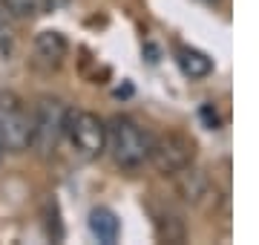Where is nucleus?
Instances as JSON below:
<instances>
[{
    "mask_svg": "<svg viewBox=\"0 0 259 245\" xmlns=\"http://www.w3.org/2000/svg\"><path fill=\"white\" fill-rule=\"evenodd\" d=\"M107 147H110L115 165L121 168H141L150 156V133L130 115H115L107 124Z\"/></svg>",
    "mask_w": 259,
    "mask_h": 245,
    "instance_id": "nucleus-1",
    "label": "nucleus"
},
{
    "mask_svg": "<svg viewBox=\"0 0 259 245\" xmlns=\"http://www.w3.org/2000/svg\"><path fill=\"white\" fill-rule=\"evenodd\" d=\"M64 136L83 159H98L107 150V124L90 110H66Z\"/></svg>",
    "mask_w": 259,
    "mask_h": 245,
    "instance_id": "nucleus-2",
    "label": "nucleus"
},
{
    "mask_svg": "<svg viewBox=\"0 0 259 245\" xmlns=\"http://www.w3.org/2000/svg\"><path fill=\"white\" fill-rule=\"evenodd\" d=\"M193 156H196V142L190 136H185V133L167 130V133H158V136H150V156L147 159L164 176H176L179 170L190 168L193 165Z\"/></svg>",
    "mask_w": 259,
    "mask_h": 245,
    "instance_id": "nucleus-3",
    "label": "nucleus"
},
{
    "mask_svg": "<svg viewBox=\"0 0 259 245\" xmlns=\"http://www.w3.org/2000/svg\"><path fill=\"white\" fill-rule=\"evenodd\" d=\"M64 121H66L64 101H58V98H40L35 115H32V139H29V147L40 159H49L58 150V142L64 136Z\"/></svg>",
    "mask_w": 259,
    "mask_h": 245,
    "instance_id": "nucleus-4",
    "label": "nucleus"
},
{
    "mask_svg": "<svg viewBox=\"0 0 259 245\" xmlns=\"http://www.w3.org/2000/svg\"><path fill=\"white\" fill-rule=\"evenodd\" d=\"M32 139V115L18 95L0 93V144L9 153H23L29 150Z\"/></svg>",
    "mask_w": 259,
    "mask_h": 245,
    "instance_id": "nucleus-5",
    "label": "nucleus"
},
{
    "mask_svg": "<svg viewBox=\"0 0 259 245\" xmlns=\"http://www.w3.org/2000/svg\"><path fill=\"white\" fill-rule=\"evenodd\" d=\"M66 49H69V44L61 32H52V29L40 32L35 38V61L47 69H58L61 61L66 58Z\"/></svg>",
    "mask_w": 259,
    "mask_h": 245,
    "instance_id": "nucleus-6",
    "label": "nucleus"
},
{
    "mask_svg": "<svg viewBox=\"0 0 259 245\" xmlns=\"http://www.w3.org/2000/svg\"><path fill=\"white\" fill-rule=\"evenodd\" d=\"M90 234L104 245L118 242L121 222H118V217H115V211H110V208H93V211H90Z\"/></svg>",
    "mask_w": 259,
    "mask_h": 245,
    "instance_id": "nucleus-7",
    "label": "nucleus"
},
{
    "mask_svg": "<svg viewBox=\"0 0 259 245\" xmlns=\"http://www.w3.org/2000/svg\"><path fill=\"white\" fill-rule=\"evenodd\" d=\"M176 61H179V69H182L187 78H193V81L207 78L213 72V58L207 55V52H202V49H196V47H179Z\"/></svg>",
    "mask_w": 259,
    "mask_h": 245,
    "instance_id": "nucleus-8",
    "label": "nucleus"
},
{
    "mask_svg": "<svg viewBox=\"0 0 259 245\" xmlns=\"http://www.w3.org/2000/svg\"><path fill=\"white\" fill-rule=\"evenodd\" d=\"M176 188L182 193L185 202H202V196H207V188H210V182L204 176L202 170H193V168H185L176 173Z\"/></svg>",
    "mask_w": 259,
    "mask_h": 245,
    "instance_id": "nucleus-9",
    "label": "nucleus"
},
{
    "mask_svg": "<svg viewBox=\"0 0 259 245\" xmlns=\"http://www.w3.org/2000/svg\"><path fill=\"white\" fill-rule=\"evenodd\" d=\"M156 236L161 242H182L185 239V222L173 211H161L156 214Z\"/></svg>",
    "mask_w": 259,
    "mask_h": 245,
    "instance_id": "nucleus-10",
    "label": "nucleus"
},
{
    "mask_svg": "<svg viewBox=\"0 0 259 245\" xmlns=\"http://www.w3.org/2000/svg\"><path fill=\"white\" fill-rule=\"evenodd\" d=\"M3 6L15 20H32L52 9V0H3Z\"/></svg>",
    "mask_w": 259,
    "mask_h": 245,
    "instance_id": "nucleus-11",
    "label": "nucleus"
},
{
    "mask_svg": "<svg viewBox=\"0 0 259 245\" xmlns=\"http://www.w3.org/2000/svg\"><path fill=\"white\" fill-rule=\"evenodd\" d=\"M12 44H15V18H12L6 6L0 3V49L3 52H9Z\"/></svg>",
    "mask_w": 259,
    "mask_h": 245,
    "instance_id": "nucleus-12",
    "label": "nucleus"
},
{
    "mask_svg": "<svg viewBox=\"0 0 259 245\" xmlns=\"http://www.w3.org/2000/svg\"><path fill=\"white\" fill-rule=\"evenodd\" d=\"M202 121L207 124V130H216V127H219V115L213 110V104H204L202 107Z\"/></svg>",
    "mask_w": 259,
    "mask_h": 245,
    "instance_id": "nucleus-13",
    "label": "nucleus"
},
{
    "mask_svg": "<svg viewBox=\"0 0 259 245\" xmlns=\"http://www.w3.org/2000/svg\"><path fill=\"white\" fill-rule=\"evenodd\" d=\"M202 3H216V0H202Z\"/></svg>",
    "mask_w": 259,
    "mask_h": 245,
    "instance_id": "nucleus-14",
    "label": "nucleus"
},
{
    "mask_svg": "<svg viewBox=\"0 0 259 245\" xmlns=\"http://www.w3.org/2000/svg\"><path fill=\"white\" fill-rule=\"evenodd\" d=\"M0 156H3V144H0Z\"/></svg>",
    "mask_w": 259,
    "mask_h": 245,
    "instance_id": "nucleus-15",
    "label": "nucleus"
}]
</instances>
